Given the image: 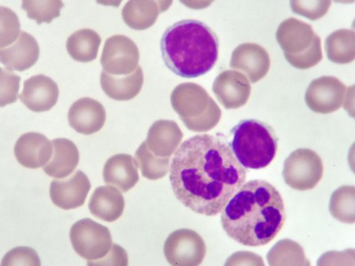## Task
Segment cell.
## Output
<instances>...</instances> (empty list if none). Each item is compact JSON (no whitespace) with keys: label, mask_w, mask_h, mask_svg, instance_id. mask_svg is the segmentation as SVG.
Instances as JSON below:
<instances>
[{"label":"cell","mask_w":355,"mask_h":266,"mask_svg":"<svg viewBox=\"0 0 355 266\" xmlns=\"http://www.w3.org/2000/svg\"><path fill=\"white\" fill-rule=\"evenodd\" d=\"M1 9V41H0V48H5L6 46H9L15 42L18 36H20V24L17 15L10 9L6 8L4 6Z\"/></svg>","instance_id":"cb8c5ba5"},{"label":"cell","mask_w":355,"mask_h":266,"mask_svg":"<svg viewBox=\"0 0 355 266\" xmlns=\"http://www.w3.org/2000/svg\"><path fill=\"white\" fill-rule=\"evenodd\" d=\"M139 60V53L136 44L128 37L116 35L106 40L101 64L107 74L128 76L137 69Z\"/></svg>","instance_id":"ba28073f"},{"label":"cell","mask_w":355,"mask_h":266,"mask_svg":"<svg viewBox=\"0 0 355 266\" xmlns=\"http://www.w3.org/2000/svg\"><path fill=\"white\" fill-rule=\"evenodd\" d=\"M144 75L141 66L131 75L125 77L101 72V85L104 93L110 99L119 101H128L137 96L144 85Z\"/></svg>","instance_id":"2e32d148"},{"label":"cell","mask_w":355,"mask_h":266,"mask_svg":"<svg viewBox=\"0 0 355 266\" xmlns=\"http://www.w3.org/2000/svg\"><path fill=\"white\" fill-rule=\"evenodd\" d=\"M103 179L106 184L116 186L123 193L128 192L139 181L137 161L130 154L113 155L104 166Z\"/></svg>","instance_id":"5bb4252c"},{"label":"cell","mask_w":355,"mask_h":266,"mask_svg":"<svg viewBox=\"0 0 355 266\" xmlns=\"http://www.w3.org/2000/svg\"><path fill=\"white\" fill-rule=\"evenodd\" d=\"M158 15L154 1H129L122 10V17L128 27L136 30H147L155 24Z\"/></svg>","instance_id":"44dd1931"},{"label":"cell","mask_w":355,"mask_h":266,"mask_svg":"<svg viewBox=\"0 0 355 266\" xmlns=\"http://www.w3.org/2000/svg\"><path fill=\"white\" fill-rule=\"evenodd\" d=\"M89 210L98 220L111 223L121 218L125 210V199L115 186H100L95 189L89 201Z\"/></svg>","instance_id":"9a60e30c"},{"label":"cell","mask_w":355,"mask_h":266,"mask_svg":"<svg viewBox=\"0 0 355 266\" xmlns=\"http://www.w3.org/2000/svg\"><path fill=\"white\" fill-rule=\"evenodd\" d=\"M101 43L100 35L90 28H82L67 40L69 55L78 62H90L97 58Z\"/></svg>","instance_id":"ffe728a7"},{"label":"cell","mask_w":355,"mask_h":266,"mask_svg":"<svg viewBox=\"0 0 355 266\" xmlns=\"http://www.w3.org/2000/svg\"><path fill=\"white\" fill-rule=\"evenodd\" d=\"M231 150L246 169L261 170L274 160L278 138L272 126L257 119H244L231 130Z\"/></svg>","instance_id":"277c9868"},{"label":"cell","mask_w":355,"mask_h":266,"mask_svg":"<svg viewBox=\"0 0 355 266\" xmlns=\"http://www.w3.org/2000/svg\"><path fill=\"white\" fill-rule=\"evenodd\" d=\"M164 252L170 265L195 266L204 261L206 246L204 240L195 231L180 229L168 236Z\"/></svg>","instance_id":"52a82bcc"},{"label":"cell","mask_w":355,"mask_h":266,"mask_svg":"<svg viewBox=\"0 0 355 266\" xmlns=\"http://www.w3.org/2000/svg\"><path fill=\"white\" fill-rule=\"evenodd\" d=\"M323 167L319 155L310 150H297L285 161L284 179L294 189L309 190L315 188L322 179Z\"/></svg>","instance_id":"8992f818"},{"label":"cell","mask_w":355,"mask_h":266,"mask_svg":"<svg viewBox=\"0 0 355 266\" xmlns=\"http://www.w3.org/2000/svg\"><path fill=\"white\" fill-rule=\"evenodd\" d=\"M40 58V46L31 34L21 31L12 46L0 49V60L8 71H25L36 64Z\"/></svg>","instance_id":"4fadbf2b"},{"label":"cell","mask_w":355,"mask_h":266,"mask_svg":"<svg viewBox=\"0 0 355 266\" xmlns=\"http://www.w3.org/2000/svg\"><path fill=\"white\" fill-rule=\"evenodd\" d=\"M286 221L283 197L265 180L244 183L221 211V224L231 239L248 247L272 242Z\"/></svg>","instance_id":"7a4b0ae2"},{"label":"cell","mask_w":355,"mask_h":266,"mask_svg":"<svg viewBox=\"0 0 355 266\" xmlns=\"http://www.w3.org/2000/svg\"><path fill=\"white\" fill-rule=\"evenodd\" d=\"M69 238L76 253L87 261L103 258L109 254L113 245L109 228L90 218L76 222Z\"/></svg>","instance_id":"5b68a950"},{"label":"cell","mask_w":355,"mask_h":266,"mask_svg":"<svg viewBox=\"0 0 355 266\" xmlns=\"http://www.w3.org/2000/svg\"><path fill=\"white\" fill-rule=\"evenodd\" d=\"M53 143L37 132H28L18 139L15 154L18 163L28 169L44 167L53 157Z\"/></svg>","instance_id":"7c38bea8"},{"label":"cell","mask_w":355,"mask_h":266,"mask_svg":"<svg viewBox=\"0 0 355 266\" xmlns=\"http://www.w3.org/2000/svg\"><path fill=\"white\" fill-rule=\"evenodd\" d=\"M182 139V132L176 123L160 120L153 123L148 133V150L157 157H169L176 150Z\"/></svg>","instance_id":"d6986e66"},{"label":"cell","mask_w":355,"mask_h":266,"mask_svg":"<svg viewBox=\"0 0 355 266\" xmlns=\"http://www.w3.org/2000/svg\"><path fill=\"white\" fill-rule=\"evenodd\" d=\"M129 259L128 253L125 250L117 245L113 244L111 251L109 254L104 256L103 258L96 261H88V265H121L126 266L128 265Z\"/></svg>","instance_id":"4316f807"},{"label":"cell","mask_w":355,"mask_h":266,"mask_svg":"<svg viewBox=\"0 0 355 266\" xmlns=\"http://www.w3.org/2000/svg\"><path fill=\"white\" fill-rule=\"evenodd\" d=\"M40 265V258L36 250L28 247H17L11 249L6 253L1 262L2 266Z\"/></svg>","instance_id":"484cf974"},{"label":"cell","mask_w":355,"mask_h":266,"mask_svg":"<svg viewBox=\"0 0 355 266\" xmlns=\"http://www.w3.org/2000/svg\"><path fill=\"white\" fill-rule=\"evenodd\" d=\"M204 89L194 84H182L173 91L172 103L174 110L182 117V121L189 127L196 121L198 113L205 104Z\"/></svg>","instance_id":"e0dca14e"},{"label":"cell","mask_w":355,"mask_h":266,"mask_svg":"<svg viewBox=\"0 0 355 266\" xmlns=\"http://www.w3.org/2000/svg\"><path fill=\"white\" fill-rule=\"evenodd\" d=\"M245 180V169L230 145L212 135L187 139L171 163L170 181L178 201L207 217L220 214Z\"/></svg>","instance_id":"6da1fadb"},{"label":"cell","mask_w":355,"mask_h":266,"mask_svg":"<svg viewBox=\"0 0 355 266\" xmlns=\"http://www.w3.org/2000/svg\"><path fill=\"white\" fill-rule=\"evenodd\" d=\"M91 189L88 177L77 170L68 179H53L51 184L50 197L53 204L62 210H74L83 206Z\"/></svg>","instance_id":"9c48e42d"},{"label":"cell","mask_w":355,"mask_h":266,"mask_svg":"<svg viewBox=\"0 0 355 266\" xmlns=\"http://www.w3.org/2000/svg\"><path fill=\"white\" fill-rule=\"evenodd\" d=\"M69 125L76 132L91 135L100 132L106 122V111L103 104L92 98L75 101L69 110Z\"/></svg>","instance_id":"8fae6325"},{"label":"cell","mask_w":355,"mask_h":266,"mask_svg":"<svg viewBox=\"0 0 355 266\" xmlns=\"http://www.w3.org/2000/svg\"><path fill=\"white\" fill-rule=\"evenodd\" d=\"M64 6L62 1H24L21 8L26 11L27 17L36 21L37 24H51L53 19L60 17L61 9Z\"/></svg>","instance_id":"603a6c76"},{"label":"cell","mask_w":355,"mask_h":266,"mask_svg":"<svg viewBox=\"0 0 355 266\" xmlns=\"http://www.w3.org/2000/svg\"><path fill=\"white\" fill-rule=\"evenodd\" d=\"M59 93L58 85L52 78L37 75L24 81L19 99L33 112H46L55 106Z\"/></svg>","instance_id":"30bf717a"},{"label":"cell","mask_w":355,"mask_h":266,"mask_svg":"<svg viewBox=\"0 0 355 266\" xmlns=\"http://www.w3.org/2000/svg\"><path fill=\"white\" fill-rule=\"evenodd\" d=\"M1 71V90H0V106L5 107L17 100L21 78L11 71L0 69Z\"/></svg>","instance_id":"d4e9b609"},{"label":"cell","mask_w":355,"mask_h":266,"mask_svg":"<svg viewBox=\"0 0 355 266\" xmlns=\"http://www.w3.org/2000/svg\"><path fill=\"white\" fill-rule=\"evenodd\" d=\"M53 154L52 159L44 166V172L55 179H65L74 172L79 163V152L68 139H55L52 141Z\"/></svg>","instance_id":"ac0fdd59"},{"label":"cell","mask_w":355,"mask_h":266,"mask_svg":"<svg viewBox=\"0 0 355 266\" xmlns=\"http://www.w3.org/2000/svg\"><path fill=\"white\" fill-rule=\"evenodd\" d=\"M136 161L141 170L142 176L146 179L155 180L166 175L170 169L169 159H159L157 155L152 154L148 150L147 142H144L136 151Z\"/></svg>","instance_id":"7402d4cb"},{"label":"cell","mask_w":355,"mask_h":266,"mask_svg":"<svg viewBox=\"0 0 355 266\" xmlns=\"http://www.w3.org/2000/svg\"><path fill=\"white\" fill-rule=\"evenodd\" d=\"M160 47L162 57L171 71L184 78H196L214 68L220 41L205 22L188 19L167 28Z\"/></svg>","instance_id":"3957f363"}]
</instances>
